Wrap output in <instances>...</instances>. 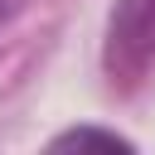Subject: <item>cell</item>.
Instances as JSON below:
<instances>
[{
  "label": "cell",
  "instance_id": "6da1fadb",
  "mask_svg": "<svg viewBox=\"0 0 155 155\" xmlns=\"http://www.w3.org/2000/svg\"><path fill=\"white\" fill-rule=\"evenodd\" d=\"M102 73L107 87L131 97L155 73V0H111L102 29Z\"/></svg>",
  "mask_w": 155,
  "mask_h": 155
},
{
  "label": "cell",
  "instance_id": "7a4b0ae2",
  "mask_svg": "<svg viewBox=\"0 0 155 155\" xmlns=\"http://www.w3.org/2000/svg\"><path fill=\"white\" fill-rule=\"evenodd\" d=\"M48 145H53V150H136V140H131V136H121V131H107V126H92V121L58 131Z\"/></svg>",
  "mask_w": 155,
  "mask_h": 155
},
{
  "label": "cell",
  "instance_id": "3957f363",
  "mask_svg": "<svg viewBox=\"0 0 155 155\" xmlns=\"http://www.w3.org/2000/svg\"><path fill=\"white\" fill-rule=\"evenodd\" d=\"M24 5H29V0H0V34L19 19V10H24Z\"/></svg>",
  "mask_w": 155,
  "mask_h": 155
}]
</instances>
